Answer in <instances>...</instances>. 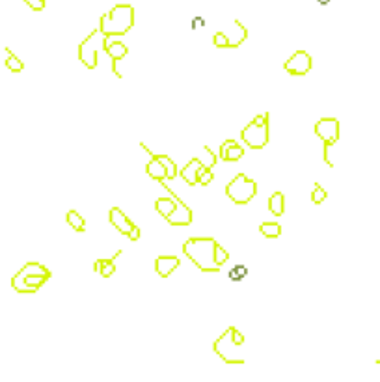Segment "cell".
Here are the masks:
<instances>
[{
	"instance_id": "6da1fadb",
	"label": "cell",
	"mask_w": 380,
	"mask_h": 382,
	"mask_svg": "<svg viewBox=\"0 0 380 382\" xmlns=\"http://www.w3.org/2000/svg\"><path fill=\"white\" fill-rule=\"evenodd\" d=\"M214 246L212 237H190L183 243V252L190 261L203 272H218L220 268L214 263Z\"/></svg>"
},
{
	"instance_id": "7a4b0ae2",
	"label": "cell",
	"mask_w": 380,
	"mask_h": 382,
	"mask_svg": "<svg viewBox=\"0 0 380 382\" xmlns=\"http://www.w3.org/2000/svg\"><path fill=\"white\" fill-rule=\"evenodd\" d=\"M134 26V8L131 4H117L105 13L99 22V30L105 38L123 36Z\"/></svg>"
},
{
	"instance_id": "3957f363",
	"label": "cell",
	"mask_w": 380,
	"mask_h": 382,
	"mask_svg": "<svg viewBox=\"0 0 380 382\" xmlns=\"http://www.w3.org/2000/svg\"><path fill=\"white\" fill-rule=\"evenodd\" d=\"M270 114L265 112L261 116H255L241 131V138H243L244 146L252 149H263L266 148L268 140H270Z\"/></svg>"
},
{
	"instance_id": "277c9868",
	"label": "cell",
	"mask_w": 380,
	"mask_h": 382,
	"mask_svg": "<svg viewBox=\"0 0 380 382\" xmlns=\"http://www.w3.org/2000/svg\"><path fill=\"white\" fill-rule=\"evenodd\" d=\"M226 194L233 203L237 205H246L253 200V196L257 194V181L250 179L248 175L239 173L235 175L228 185H226Z\"/></svg>"
},
{
	"instance_id": "5b68a950",
	"label": "cell",
	"mask_w": 380,
	"mask_h": 382,
	"mask_svg": "<svg viewBox=\"0 0 380 382\" xmlns=\"http://www.w3.org/2000/svg\"><path fill=\"white\" fill-rule=\"evenodd\" d=\"M105 36L101 34L99 28H95L94 32L86 38L84 41L78 45V60L88 67V69H95L97 67V56L99 51L105 49Z\"/></svg>"
},
{
	"instance_id": "8992f818",
	"label": "cell",
	"mask_w": 380,
	"mask_h": 382,
	"mask_svg": "<svg viewBox=\"0 0 380 382\" xmlns=\"http://www.w3.org/2000/svg\"><path fill=\"white\" fill-rule=\"evenodd\" d=\"M233 330H235V326H229V328L226 330L220 338L212 343V350L226 363H244L243 354L239 352L241 345H237L235 340H233Z\"/></svg>"
},
{
	"instance_id": "52a82bcc",
	"label": "cell",
	"mask_w": 380,
	"mask_h": 382,
	"mask_svg": "<svg viewBox=\"0 0 380 382\" xmlns=\"http://www.w3.org/2000/svg\"><path fill=\"white\" fill-rule=\"evenodd\" d=\"M315 134L324 142V162L334 166L330 159V148L339 140V121L336 117H323L315 123Z\"/></svg>"
},
{
	"instance_id": "ba28073f",
	"label": "cell",
	"mask_w": 380,
	"mask_h": 382,
	"mask_svg": "<svg viewBox=\"0 0 380 382\" xmlns=\"http://www.w3.org/2000/svg\"><path fill=\"white\" fill-rule=\"evenodd\" d=\"M311 67H313V60L306 51H296L284 64L285 71L289 75H295V76H304L311 71Z\"/></svg>"
},
{
	"instance_id": "9c48e42d",
	"label": "cell",
	"mask_w": 380,
	"mask_h": 382,
	"mask_svg": "<svg viewBox=\"0 0 380 382\" xmlns=\"http://www.w3.org/2000/svg\"><path fill=\"white\" fill-rule=\"evenodd\" d=\"M164 189H166V192H168L170 198H173V200L177 202V209H175V212H173L171 216H168V218H166V222L171 224V226H189V224H192V220H194L192 209H190L189 205L183 202V200H181L179 196L171 191V189H168L166 185H164Z\"/></svg>"
},
{
	"instance_id": "30bf717a",
	"label": "cell",
	"mask_w": 380,
	"mask_h": 382,
	"mask_svg": "<svg viewBox=\"0 0 380 382\" xmlns=\"http://www.w3.org/2000/svg\"><path fill=\"white\" fill-rule=\"evenodd\" d=\"M105 53L112 58V69H114V73H116L117 78H121V71H119V67H117V64H119V60H123L127 56V53H129V49H127V45L123 41H110L108 38L105 39Z\"/></svg>"
},
{
	"instance_id": "8fae6325",
	"label": "cell",
	"mask_w": 380,
	"mask_h": 382,
	"mask_svg": "<svg viewBox=\"0 0 380 382\" xmlns=\"http://www.w3.org/2000/svg\"><path fill=\"white\" fill-rule=\"evenodd\" d=\"M244 157L243 144H239L237 140H226L220 146V159L224 162H237Z\"/></svg>"
},
{
	"instance_id": "7c38bea8",
	"label": "cell",
	"mask_w": 380,
	"mask_h": 382,
	"mask_svg": "<svg viewBox=\"0 0 380 382\" xmlns=\"http://www.w3.org/2000/svg\"><path fill=\"white\" fill-rule=\"evenodd\" d=\"M108 218H110V224L116 228L119 233H123V235L131 233V229H133V226H134V222H131V218H129L119 207H112L110 212H108Z\"/></svg>"
},
{
	"instance_id": "4fadbf2b",
	"label": "cell",
	"mask_w": 380,
	"mask_h": 382,
	"mask_svg": "<svg viewBox=\"0 0 380 382\" xmlns=\"http://www.w3.org/2000/svg\"><path fill=\"white\" fill-rule=\"evenodd\" d=\"M181 265V259L175 255H160L155 259V272L160 278H168L177 267Z\"/></svg>"
},
{
	"instance_id": "5bb4252c",
	"label": "cell",
	"mask_w": 380,
	"mask_h": 382,
	"mask_svg": "<svg viewBox=\"0 0 380 382\" xmlns=\"http://www.w3.org/2000/svg\"><path fill=\"white\" fill-rule=\"evenodd\" d=\"M201 166H203V164H201V160L198 159V157H194V159L190 160V162H187V164H185V166L179 170L181 177L187 181L190 187L198 185V173H200Z\"/></svg>"
},
{
	"instance_id": "9a60e30c",
	"label": "cell",
	"mask_w": 380,
	"mask_h": 382,
	"mask_svg": "<svg viewBox=\"0 0 380 382\" xmlns=\"http://www.w3.org/2000/svg\"><path fill=\"white\" fill-rule=\"evenodd\" d=\"M233 26H235V32L233 34H226V38H228V47L229 49H235V47H239L241 43L248 38V30H246V26H244L241 21H235L233 22Z\"/></svg>"
},
{
	"instance_id": "2e32d148",
	"label": "cell",
	"mask_w": 380,
	"mask_h": 382,
	"mask_svg": "<svg viewBox=\"0 0 380 382\" xmlns=\"http://www.w3.org/2000/svg\"><path fill=\"white\" fill-rule=\"evenodd\" d=\"M119 254H121V252H116V254H114V257H108V259H97V261H95L94 268L103 278H110L112 274H114V272H116V263H114V261H116V257Z\"/></svg>"
},
{
	"instance_id": "e0dca14e",
	"label": "cell",
	"mask_w": 380,
	"mask_h": 382,
	"mask_svg": "<svg viewBox=\"0 0 380 382\" xmlns=\"http://www.w3.org/2000/svg\"><path fill=\"white\" fill-rule=\"evenodd\" d=\"M155 209H157V212L166 220L168 216H171L173 212H175V209H177V202L173 200V198H170V196H166V198H158L157 202H155Z\"/></svg>"
},
{
	"instance_id": "ac0fdd59",
	"label": "cell",
	"mask_w": 380,
	"mask_h": 382,
	"mask_svg": "<svg viewBox=\"0 0 380 382\" xmlns=\"http://www.w3.org/2000/svg\"><path fill=\"white\" fill-rule=\"evenodd\" d=\"M142 148L148 151L146 148V144H142ZM149 153V151H148ZM151 155V159H157L158 162H162V166L166 168V173H168V179H175L177 177V173H179V168H177V164L173 162V160L170 159L168 155H153V153H149Z\"/></svg>"
},
{
	"instance_id": "d6986e66",
	"label": "cell",
	"mask_w": 380,
	"mask_h": 382,
	"mask_svg": "<svg viewBox=\"0 0 380 382\" xmlns=\"http://www.w3.org/2000/svg\"><path fill=\"white\" fill-rule=\"evenodd\" d=\"M146 172H148V175L151 179L155 181H164L168 179V173H166V168L162 166V162H158L157 159H151L148 162V166H146Z\"/></svg>"
},
{
	"instance_id": "ffe728a7",
	"label": "cell",
	"mask_w": 380,
	"mask_h": 382,
	"mask_svg": "<svg viewBox=\"0 0 380 382\" xmlns=\"http://www.w3.org/2000/svg\"><path fill=\"white\" fill-rule=\"evenodd\" d=\"M268 211L272 212L274 216H282L285 212V196L284 192H274L270 198H268Z\"/></svg>"
},
{
	"instance_id": "44dd1931",
	"label": "cell",
	"mask_w": 380,
	"mask_h": 382,
	"mask_svg": "<svg viewBox=\"0 0 380 382\" xmlns=\"http://www.w3.org/2000/svg\"><path fill=\"white\" fill-rule=\"evenodd\" d=\"M259 233L266 239H278L282 235V226L278 222H261L259 224Z\"/></svg>"
},
{
	"instance_id": "7402d4cb",
	"label": "cell",
	"mask_w": 380,
	"mask_h": 382,
	"mask_svg": "<svg viewBox=\"0 0 380 382\" xmlns=\"http://www.w3.org/2000/svg\"><path fill=\"white\" fill-rule=\"evenodd\" d=\"M65 218H67V222H69V226L73 228L75 231H78V233L86 231V222H84V218H82V216L78 214V211H75V209L67 211Z\"/></svg>"
},
{
	"instance_id": "603a6c76",
	"label": "cell",
	"mask_w": 380,
	"mask_h": 382,
	"mask_svg": "<svg viewBox=\"0 0 380 382\" xmlns=\"http://www.w3.org/2000/svg\"><path fill=\"white\" fill-rule=\"evenodd\" d=\"M6 53H8V58H6V67L10 69L11 73H21L22 67H24V65H22V62L19 60V58H17V56H15V54L11 53L10 49H6Z\"/></svg>"
},
{
	"instance_id": "cb8c5ba5",
	"label": "cell",
	"mask_w": 380,
	"mask_h": 382,
	"mask_svg": "<svg viewBox=\"0 0 380 382\" xmlns=\"http://www.w3.org/2000/svg\"><path fill=\"white\" fill-rule=\"evenodd\" d=\"M228 259H229V254L222 248L220 244L216 243V246H214V263H216V267L220 268L224 263H228Z\"/></svg>"
},
{
	"instance_id": "d4e9b609",
	"label": "cell",
	"mask_w": 380,
	"mask_h": 382,
	"mask_svg": "<svg viewBox=\"0 0 380 382\" xmlns=\"http://www.w3.org/2000/svg\"><path fill=\"white\" fill-rule=\"evenodd\" d=\"M326 196H328L326 191H324L319 183H315V185H313V192H311V202L315 203V205H319V203H323L326 200Z\"/></svg>"
},
{
	"instance_id": "484cf974",
	"label": "cell",
	"mask_w": 380,
	"mask_h": 382,
	"mask_svg": "<svg viewBox=\"0 0 380 382\" xmlns=\"http://www.w3.org/2000/svg\"><path fill=\"white\" fill-rule=\"evenodd\" d=\"M212 177H214V175H212V170H211V168H205V166H201V168H200V173H198V183L205 187V185H209V183H211Z\"/></svg>"
},
{
	"instance_id": "4316f807",
	"label": "cell",
	"mask_w": 380,
	"mask_h": 382,
	"mask_svg": "<svg viewBox=\"0 0 380 382\" xmlns=\"http://www.w3.org/2000/svg\"><path fill=\"white\" fill-rule=\"evenodd\" d=\"M212 43H214V47H218V49H228V38H226V34L224 32H216L212 36Z\"/></svg>"
},
{
	"instance_id": "83f0119b",
	"label": "cell",
	"mask_w": 380,
	"mask_h": 382,
	"mask_svg": "<svg viewBox=\"0 0 380 382\" xmlns=\"http://www.w3.org/2000/svg\"><path fill=\"white\" fill-rule=\"evenodd\" d=\"M24 2H26L34 11L45 10V0H24Z\"/></svg>"
},
{
	"instance_id": "f1b7e54d",
	"label": "cell",
	"mask_w": 380,
	"mask_h": 382,
	"mask_svg": "<svg viewBox=\"0 0 380 382\" xmlns=\"http://www.w3.org/2000/svg\"><path fill=\"white\" fill-rule=\"evenodd\" d=\"M246 272H248V268L244 265H237L235 268L231 270V278H235V276H246Z\"/></svg>"
},
{
	"instance_id": "f546056e",
	"label": "cell",
	"mask_w": 380,
	"mask_h": 382,
	"mask_svg": "<svg viewBox=\"0 0 380 382\" xmlns=\"http://www.w3.org/2000/svg\"><path fill=\"white\" fill-rule=\"evenodd\" d=\"M127 237H129L131 241H138V239H140V228H138L136 224L133 226V229H131V233L127 235Z\"/></svg>"
},
{
	"instance_id": "4dcf8cb0",
	"label": "cell",
	"mask_w": 380,
	"mask_h": 382,
	"mask_svg": "<svg viewBox=\"0 0 380 382\" xmlns=\"http://www.w3.org/2000/svg\"><path fill=\"white\" fill-rule=\"evenodd\" d=\"M45 2H47V0H45Z\"/></svg>"
}]
</instances>
